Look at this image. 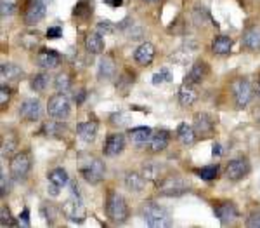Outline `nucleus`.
<instances>
[{"label": "nucleus", "mask_w": 260, "mask_h": 228, "mask_svg": "<svg viewBox=\"0 0 260 228\" xmlns=\"http://www.w3.org/2000/svg\"><path fill=\"white\" fill-rule=\"evenodd\" d=\"M143 218L146 225L151 228H165L172 225L170 214L165 207H161L156 202H146L143 206Z\"/></svg>", "instance_id": "nucleus-1"}, {"label": "nucleus", "mask_w": 260, "mask_h": 228, "mask_svg": "<svg viewBox=\"0 0 260 228\" xmlns=\"http://www.w3.org/2000/svg\"><path fill=\"white\" fill-rule=\"evenodd\" d=\"M106 213H108V218L116 225L125 223L128 218V207L125 199L116 192H109L108 200H106Z\"/></svg>", "instance_id": "nucleus-2"}, {"label": "nucleus", "mask_w": 260, "mask_h": 228, "mask_svg": "<svg viewBox=\"0 0 260 228\" xmlns=\"http://www.w3.org/2000/svg\"><path fill=\"white\" fill-rule=\"evenodd\" d=\"M61 211H62V214L66 216V219H70L72 223H84L87 218L85 204L80 195H73V197L66 199L61 207Z\"/></svg>", "instance_id": "nucleus-3"}, {"label": "nucleus", "mask_w": 260, "mask_h": 228, "mask_svg": "<svg viewBox=\"0 0 260 228\" xmlns=\"http://www.w3.org/2000/svg\"><path fill=\"white\" fill-rule=\"evenodd\" d=\"M189 185L184 181L179 176H167L158 183V194L165 195V197H179L187 192Z\"/></svg>", "instance_id": "nucleus-4"}, {"label": "nucleus", "mask_w": 260, "mask_h": 228, "mask_svg": "<svg viewBox=\"0 0 260 228\" xmlns=\"http://www.w3.org/2000/svg\"><path fill=\"white\" fill-rule=\"evenodd\" d=\"M47 113L56 120H64L70 115V101L64 94H54L47 101Z\"/></svg>", "instance_id": "nucleus-5"}, {"label": "nucleus", "mask_w": 260, "mask_h": 228, "mask_svg": "<svg viewBox=\"0 0 260 228\" xmlns=\"http://www.w3.org/2000/svg\"><path fill=\"white\" fill-rule=\"evenodd\" d=\"M45 13H47V4H43L42 0H28L25 7V13H23V19H25V23L28 26H33L45 18Z\"/></svg>", "instance_id": "nucleus-6"}, {"label": "nucleus", "mask_w": 260, "mask_h": 228, "mask_svg": "<svg viewBox=\"0 0 260 228\" xmlns=\"http://www.w3.org/2000/svg\"><path fill=\"white\" fill-rule=\"evenodd\" d=\"M104 162H101L99 159H92L87 164L80 167V174L84 176V179L90 185L99 183L102 178H104Z\"/></svg>", "instance_id": "nucleus-7"}, {"label": "nucleus", "mask_w": 260, "mask_h": 228, "mask_svg": "<svg viewBox=\"0 0 260 228\" xmlns=\"http://www.w3.org/2000/svg\"><path fill=\"white\" fill-rule=\"evenodd\" d=\"M232 93H234V101L238 108L248 107V103H250L251 98H253V87H251V84L246 78L236 80L234 85H232Z\"/></svg>", "instance_id": "nucleus-8"}, {"label": "nucleus", "mask_w": 260, "mask_h": 228, "mask_svg": "<svg viewBox=\"0 0 260 228\" xmlns=\"http://www.w3.org/2000/svg\"><path fill=\"white\" fill-rule=\"evenodd\" d=\"M19 115L26 122H35L42 117V103L37 98H28L19 107Z\"/></svg>", "instance_id": "nucleus-9"}, {"label": "nucleus", "mask_w": 260, "mask_h": 228, "mask_svg": "<svg viewBox=\"0 0 260 228\" xmlns=\"http://www.w3.org/2000/svg\"><path fill=\"white\" fill-rule=\"evenodd\" d=\"M248 172H250V162L246 159H234L227 164L226 178L232 179V181H238V179L246 178Z\"/></svg>", "instance_id": "nucleus-10"}, {"label": "nucleus", "mask_w": 260, "mask_h": 228, "mask_svg": "<svg viewBox=\"0 0 260 228\" xmlns=\"http://www.w3.org/2000/svg\"><path fill=\"white\" fill-rule=\"evenodd\" d=\"M31 160L28 153H18L13 160H11V174L16 179H25L26 174L30 172Z\"/></svg>", "instance_id": "nucleus-11"}, {"label": "nucleus", "mask_w": 260, "mask_h": 228, "mask_svg": "<svg viewBox=\"0 0 260 228\" xmlns=\"http://www.w3.org/2000/svg\"><path fill=\"white\" fill-rule=\"evenodd\" d=\"M123 150H125V136L123 134L115 132V134H109L106 138L104 148H102V152H104L106 157H116Z\"/></svg>", "instance_id": "nucleus-12"}, {"label": "nucleus", "mask_w": 260, "mask_h": 228, "mask_svg": "<svg viewBox=\"0 0 260 228\" xmlns=\"http://www.w3.org/2000/svg\"><path fill=\"white\" fill-rule=\"evenodd\" d=\"M214 211L222 225H229V223H232L238 218V209H236V206L232 202H219L214 207Z\"/></svg>", "instance_id": "nucleus-13"}, {"label": "nucleus", "mask_w": 260, "mask_h": 228, "mask_svg": "<svg viewBox=\"0 0 260 228\" xmlns=\"http://www.w3.org/2000/svg\"><path fill=\"white\" fill-rule=\"evenodd\" d=\"M214 125H215V122L214 119H212L208 113H196L194 115V131H196V134H200V136H210L212 132H214Z\"/></svg>", "instance_id": "nucleus-14"}, {"label": "nucleus", "mask_w": 260, "mask_h": 228, "mask_svg": "<svg viewBox=\"0 0 260 228\" xmlns=\"http://www.w3.org/2000/svg\"><path fill=\"white\" fill-rule=\"evenodd\" d=\"M155 45L149 44V42H144V44H141L139 47L136 49V53H134V60L139 63L141 66H149L155 60Z\"/></svg>", "instance_id": "nucleus-15"}, {"label": "nucleus", "mask_w": 260, "mask_h": 228, "mask_svg": "<svg viewBox=\"0 0 260 228\" xmlns=\"http://www.w3.org/2000/svg\"><path fill=\"white\" fill-rule=\"evenodd\" d=\"M207 75H208V65L205 61H196L194 65L191 66V70H189V73L186 77V82H187V84H191V85L202 84Z\"/></svg>", "instance_id": "nucleus-16"}, {"label": "nucleus", "mask_w": 260, "mask_h": 228, "mask_svg": "<svg viewBox=\"0 0 260 228\" xmlns=\"http://www.w3.org/2000/svg\"><path fill=\"white\" fill-rule=\"evenodd\" d=\"M37 61H38V66H42V68L52 70L59 65L61 56H59L54 49H42L40 53H38V56H37Z\"/></svg>", "instance_id": "nucleus-17"}, {"label": "nucleus", "mask_w": 260, "mask_h": 228, "mask_svg": "<svg viewBox=\"0 0 260 228\" xmlns=\"http://www.w3.org/2000/svg\"><path fill=\"white\" fill-rule=\"evenodd\" d=\"M168 141H170V134L165 129H158V131L153 132L151 140H149V150L153 153L163 152L168 147Z\"/></svg>", "instance_id": "nucleus-18"}, {"label": "nucleus", "mask_w": 260, "mask_h": 228, "mask_svg": "<svg viewBox=\"0 0 260 228\" xmlns=\"http://www.w3.org/2000/svg\"><path fill=\"white\" fill-rule=\"evenodd\" d=\"M77 132L85 143H92L97 136V122H94V120L80 122V124L77 125Z\"/></svg>", "instance_id": "nucleus-19"}, {"label": "nucleus", "mask_w": 260, "mask_h": 228, "mask_svg": "<svg viewBox=\"0 0 260 228\" xmlns=\"http://www.w3.org/2000/svg\"><path fill=\"white\" fill-rule=\"evenodd\" d=\"M128 136H130V141H132L134 145H137V147H143V145L149 143V140H151L153 136V129L151 127H134L128 131Z\"/></svg>", "instance_id": "nucleus-20"}, {"label": "nucleus", "mask_w": 260, "mask_h": 228, "mask_svg": "<svg viewBox=\"0 0 260 228\" xmlns=\"http://www.w3.org/2000/svg\"><path fill=\"white\" fill-rule=\"evenodd\" d=\"M85 47L90 54H102L104 53V38L99 31H94L85 37Z\"/></svg>", "instance_id": "nucleus-21"}, {"label": "nucleus", "mask_w": 260, "mask_h": 228, "mask_svg": "<svg viewBox=\"0 0 260 228\" xmlns=\"http://www.w3.org/2000/svg\"><path fill=\"white\" fill-rule=\"evenodd\" d=\"M243 45L248 51H260V28L251 26L243 33Z\"/></svg>", "instance_id": "nucleus-22"}, {"label": "nucleus", "mask_w": 260, "mask_h": 228, "mask_svg": "<svg viewBox=\"0 0 260 228\" xmlns=\"http://www.w3.org/2000/svg\"><path fill=\"white\" fill-rule=\"evenodd\" d=\"M0 75L9 82H16L25 75V72H23L21 66H18L16 63H2V66H0Z\"/></svg>", "instance_id": "nucleus-23"}, {"label": "nucleus", "mask_w": 260, "mask_h": 228, "mask_svg": "<svg viewBox=\"0 0 260 228\" xmlns=\"http://www.w3.org/2000/svg\"><path fill=\"white\" fill-rule=\"evenodd\" d=\"M125 187H127L130 192H136V194L143 192L146 187L144 174H139V172H128V174L125 176Z\"/></svg>", "instance_id": "nucleus-24"}, {"label": "nucleus", "mask_w": 260, "mask_h": 228, "mask_svg": "<svg viewBox=\"0 0 260 228\" xmlns=\"http://www.w3.org/2000/svg\"><path fill=\"white\" fill-rule=\"evenodd\" d=\"M196 98H198V94H196L191 84L186 82V84H182L179 87V103L182 105V107H191L196 101Z\"/></svg>", "instance_id": "nucleus-25"}, {"label": "nucleus", "mask_w": 260, "mask_h": 228, "mask_svg": "<svg viewBox=\"0 0 260 228\" xmlns=\"http://www.w3.org/2000/svg\"><path fill=\"white\" fill-rule=\"evenodd\" d=\"M231 47H232V38L227 37V35H219V37L214 38L212 42V51L215 54H229L231 53Z\"/></svg>", "instance_id": "nucleus-26"}, {"label": "nucleus", "mask_w": 260, "mask_h": 228, "mask_svg": "<svg viewBox=\"0 0 260 228\" xmlns=\"http://www.w3.org/2000/svg\"><path fill=\"white\" fill-rule=\"evenodd\" d=\"M116 72L115 60L111 56H102L99 60V78H111Z\"/></svg>", "instance_id": "nucleus-27"}, {"label": "nucleus", "mask_w": 260, "mask_h": 228, "mask_svg": "<svg viewBox=\"0 0 260 228\" xmlns=\"http://www.w3.org/2000/svg\"><path fill=\"white\" fill-rule=\"evenodd\" d=\"M177 138H179L180 143L189 147V145H192L196 141L194 127H191V125H187V124H180L179 127H177Z\"/></svg>", "instance_id": "nucleus-28"}, {"label": "nucleus", "mask_w": 260, "mask_h": 228, "mask_svg": "<svg viewBox=\"0 0 260 228\" xmlns=\"http://www.w3.org/2000/svg\"><path fill=\"white\" fill-rule=\"evenodd\" d=\"M92 9H94V2L92 0H80V2L75 6L73 9V16L80 19H89L92 16Z\"/></svg>", "instance_id": "nucleus-29"}, {"label": "nucleus", "mask_w": 260, "mask_h": 228, "mask_svg": "<svg viewBox=\"0 0 260 228\" xmlns=\"http://www.w3.org/2000/svg\"><path fill=\"white\" fill-rule=\"evenodd\" d=\"M68 172L64 171L62 167H56L52 169V171L49 172V183L54 185V187L57 188H62L64 185H68Z\"/></svg>", "instance_id": "nucleus-30"}, {"label": "nucleus", "mask_w": 260, "mask_h": 228, "mask_svg": "<svg viewBox=\"0 0 260 228\" xmlns=\"http://www.w3.org/2000/svg\"><path fill=\"white\" fill-rule=\"evenodd\" d=\"M47 85H49V75H47V73H37V75L30 78V87L37 93L43 91Z\"/></svg>", "instance_id": "nucleus-31"}, {"label": "nucleus", "mask_w": 260, "mask_h": 228, "mask_svg": "<svg viewBox=\"0 0 260 228\" xmlns=\"http://www.w3.org/2000/svg\"><path fill=\"white\" fill-rule=\"evenodd\" d=\"M161 171H163V167L158 166V164H144L143 166V174L146 179H153V181H156V179H160V174Z\"/></svg>", "instance_id": "nucleus-32"}, {"label": "nucleus", "mask_w": 260, "mask_h": 228, "mask_svg": "<svg viewBox=\"0 0 260 228\" xmlns=\"http://www.w3.org/2000/svg\"><path fill=\"white\" fill-rule=\"evenodd\" d=\"M16 148H18V141L14 136L7 134V138H2V157H11Z\"/></svg>", "instance_id": "nucleus-33"}, {"label": "nucleus", "mask_w": 260, "mask_h": 228, "mask_svg": "<svg viewBox=\"0 0 260 228\" xmlns=\"http://www.w3.org/2000/svg\"><path fill=\"white\" fill-rule=\"evenodd\" d=\"M54 85H56L57 93L64 94L70 91V87H72V80H70V75L68 73H59L56 77V82H54Z\"/></svg>", "instance_id": "nucleus-34"}, {"label": "nucleus", "mask_w": 260, "mask_h": 228, "mask_svg": "<svg viewBox=\"0 0 260 228\" xmlns=\"http://www.w3.org/2000/svg\"><path fill=\"white\" fill-rule=\"evenodd\" d=\"M196 174L200 176L205 181H212V179L217 178V174H219V167L217 166H205L202 169H196Z\"/></svg>", "instance_id": "nucleus-35"}, {"label": "nucleus", "mask_w": 260, "mask_h": 228, "mask_svg": "<svg viewBox=\"0 0 260 228\" xmlns=\"http://www.w3.org/2000/svg\"><path fill=\"white\" fill-rule=\"evenodd\" d=\"M38 42V33H23L19 35V44L26 49H33Z\"/></svg>", "instance_id": "nucleus-36"}, {"label": "nucleus", "mask_w": 260, "mask_h": 228, "mask_svg": "<svg viewBox=\"0 0 260 228\" xmlns=\"http://www.w3.org/2000/svg\"><path fill=\"white\" fill-rule=\"evenodd\" d=\"M16 6H18L16 0H0V13H2L4 18L13 16L16 13Z\"/></svg>", "instance_id": "nucleus-37"}, {"label": "nucleus", "mask_w": 260, "mask_h": 228, "mask_svg": "<svg viewBox=\"0 0 260 228\" xmlns=\"http://www.w3.org/2000/svg\"><path fill=\"white\" fill-rule=\"evenodd\" d=\"M170 80H172V73H170V70H167V68L160 70L158 73L153 75V84H155V85L165 84V82H170Z\"/></svg>", "instance_id": "nucleus-38"}, {"label": "nucleus", "mask_w": 260, "mask_h": 228, "mask_svg": "<svg viewBox=\"0 0 260 228\" xmlns=\"http://www.w3.org/2000/svg\"><path fill=\"white\" fill-rule=\"evenodd\" d=\"M42 131L45 132V136H56L61 132V124H57V122H47V124H43Z\"/></svg>", "instance_id": "nucleus-39"}, {"label": "nucleus", "mask_w": 260, "mask_h": 228, "mask_svg": "<svg viewBox=\"0 0 260 228\" xmlns=\"http://www.w3.org/2000/svg\"><path fill=\"white\" fill-rule=\"evenodd\" d=\"M97 31H99L101 35H111L115 33V26H113L111 21H101L99 25H97Z\"/></svg>", "instance_id": "nucleus-40"}, {"label": "nucleus", "mask_w": 260, "mask_h": 228, "mask_svg": "<svg viewBox=\"0 0 260 228\" xmlns=\"http://www.w3.org/2000/svg\"><path fill=\"white\" fill-rule=\"evenodd\" d=\"M0 216H2V219H0V225H2V226L14 225V221H13V218H11V213H9V209H7V207H2V211H0Z\"/></svg>", "instance_id": "nucleus-41"}, {"label": "nucleus", "mask_w": 260, "mask_h": 228, "mask_svg": "<svg viewBox=\"0 0 260 228\" xmlns=\"http://www.w3.org/2000/svg\"><path fill=\"white\" fill-rule=\"evenodd\" d=\"M62 37V28L61 26H49L47 28V38H50V40H56V38Z\"/></svg>", "instance_id": "nucleus-42"}, {"label": "nucleus", "mask_w": 260, "mask_h": 228, "mask_svg": "<svg viewBox=\"0 0 260 228\" xmlns=\"http://www.w3.org/2000/svg\"><path fill=\"white\" fill-rule=\"evenodd\" d=\"M9 98H11V89L7 87V85H2V87H0V105L6 107V105L9 103Z\"/></svg>", "instance_id": "nucleus-43"}, {"label": "nucleus", "mask_w": 260, "mask_h": 228, "mask_svg": "<svg viewBox=\"0 0 260 228\" xmlns=\"http://www.w3.org/2000/svg\"><path fill=\"white\" fill-rule=\"evenodd\" d=\"M18 223H19L21 226H30V209H25L21 214H19Z\"/></svg>", "instance_id": "nucleus-44"}, {"label": "nucleus", "mask_w": 260, "mask_h": 228, "mask_svg": "<svg viewBox=\"0 0 260 228\" xmlns=\"http://www.w3.org/2000/svg\"><path fill=\"white\" fill-rule=\"evenodd\" d=\"M246 225L248 226H258L260 228V213H253L248 218V221H246Z\"/></svg>", "instance_id": "nucleus-45"}, {"label": "nucleus", "mask_w": 260, "mask_h": 228, "mask_svg": "<svg viewBox=\"0 0 260 228\" xmlns=\"http://www.w3.org/2000/svg\"><path fill=\"white\" fill-rule=\"evenodd\" d=\"M0 176H2V178H0V188H2V195H6L7 192H9V190H7V188H9V181H7V174L2 171V174H0Z\"/></svg>", "instance_id": "nucleus-46"}, {"label": "nucleus", "mask_w": 260, "mask_h": 228, "mask_svg": "<svg viewBox=\"0 0 260 228\" xmlns=\"http://www.w3.org/2000/svg\"><path fill=\"white\" fill-rule=\"evenodd\" d=\"M123 119H125L123 113H115V115L111 117V122H113V124H123V122H125Z\"/></svg>", "instance_id": "nucleus-47"}, {"label": "nucleus", "mask_w": 260, "mask_h": 228, "mask_svg": "<svg viewBox=\"0 0 260 228\" xmlns=\"http://www.w3.org/2000/svg\"><path fill=\"white\" fill-rule=\"evenodd\" d=\"M85 96H87V93L84 91V89H80L78 94H75V101H77V103H82V101L85 100Z\"/></svg>", "instance_id": "nucleus-48"}, {"label": "nucleus", "mask_w": 260, "mask_h": 228, "mask_svg": "<svg viewBox=\"0 0 260 228\" xmlns=\"http://www.w3.org/2000/svg\"><path fill=\"white\" fill-rule=\"evenodd\" d=\"M220 153H222V147H220L219 143L214 145V150H212V155L214 157H220Z\"/></svg>", "instance_id": "nucleus-49"}, {"label": "nucleus", "mask_w": 260, "mask_h": 228, "mask_svg": "<svg viewBox=\"0 0 260 228\" xmlns=\"http://www.w3.org/2000/svg\"><path fill=\"white\" fill-rule=\"evenodd\" d=\"M104 2L108 4V6H111V7H120L123 0H104Z\"/></svg>", "instance_id": "nucleus-50"}, {"label": "nucleus", "mask_w": 260, "mask_h": 228, "mask_svg": "<svg viewBox=\"0 0 260 228\" xmlns=\"http://www.w3.org/2000/svg\"><path fill=\"white\" fill-rule=\"evenodd\" d=\"M144 2H148V4H153V2H158V0H144Z\"/></svg>", "instance_id": "nucleus-51"}, {"label": "nucleus", "mask_w": 260, "mask_h": 228, "mask_svg": "<svg viewBox=\"0 0 260 228\" xmlns=\"http://www.w3.org/2000/svg\"><path fill=\"white\" fill-rule=\"evenodd\" d=\"M42 2H43V4H50L52 0H42Z\"/></svg>", "instance_id": "nucleus-52"}, {"label": "nucleus", "mask_w": 260, "mask_h": 228, "mask_svg": "<svg viewBox=\"0 0 260 228\" xmlns=\"http://www.w3.org/2000/svg\"><path fill=\"white\" fill-rule=\"evenodd\" d=\"M257 91H258V96H260V82H258V87H257Z\"/></svg>", "instance_id": "nucleus-53"}]
</instances>
